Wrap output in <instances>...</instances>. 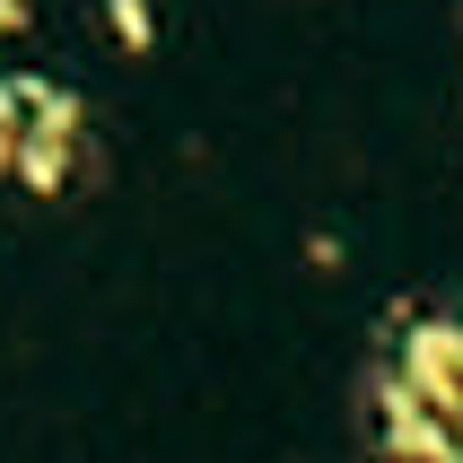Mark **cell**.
<instances>
[{"instance_id":"obj_3","label":"cell","mask_w":463,"mask_h":463,"mask_svg":"<svg viewBox=\"0 0 463 463\" xmlns=\"http://www.w3.org/2000/svg\"><path fill=\"white\" fill-rule=\"evenodd\" d=\"M26 149V79H0V175L18 166Z\"/></svg>"},{"instance_id":"obj_4","label":"cell","mask_w":463,"mask_h":463,"mask_svg":"<svg viewBox=\"0 0 463 463\" xmlns=\"http://www.w3.org/2000/svg\"><path fill=\"white\" fill-rule=\"evenodd\" d=\"M105 18H114V35H123L131 52H149V9H140V0H105Z\"/></svg>"},{"instance_id":"obj_5","label":"cell","mask_w":463,"mask_h":463,"mask_svg":"<svg viewBox=\"0 0 463 463\" xmlns=\"http://www.w3.org/2000/svg\"><path fill=\"white\" fill-rule=\"evenodd\" d=\"M26 26V0H0V35H18Z\"/></svg>"},{"instance_id":"obj_2","label":"cell","mask_w":463,"mask_h":463,"mask_svg":"<svg viewBox=\"0 0 463 463\" xmlns=\"http://www.w3.org/2000/svg\"><path fill=\"white\" fill-rule=\"evenodd\" d=\"M376 359H385L429 411H446L463 429V315H402Z\"/></svg>"},{"instance_id":"obj_1","label":"cell","mask_w":463,"mask_h":463,"mask_svg":"<svg viewBox=\"0 0 463 463\" xmlns=\"http://www.w3.org/2000/svg\"><path fill=\"white\" fill-rule=\"evenodd\" d=\"M79 166H88V114H79V97L61 79H26V149H18V166H9V184L61 202L79 184Z\"/></svg>"}]
</instances>
